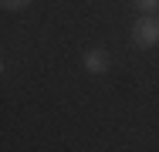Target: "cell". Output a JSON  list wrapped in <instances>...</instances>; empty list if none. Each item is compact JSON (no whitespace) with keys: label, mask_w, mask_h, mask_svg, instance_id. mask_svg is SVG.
<instances>
[{"label":"cell","mask_w":159,"mask_h":152,"mask_svg":"<svg viewBox=\"0 0 159 152\" xmlns=\"http://www.w3.org/2000/svg\"><path fill=\"white\" fill-rule=\"evenodd\" d=\"M132 41H135V47H156L159 44V17L156 14H142L132 24Z\"/></svg>","instance_id":"1"},{"label":"cell","mask_w":159,"mask_h":152,"mask_svg":"<svg viewBox=\"0 0 159 152\" xmlns=\"http://www.w3.org/2000/svg\"><path fill=\"white\" fill-rule=\"evenodd\" d=\"M132 7L142 10V14H156V10H159V0H132Z\"/></svg>","instance_id":"3"},{"label":"cell","mask_w":159,"mask_h":152,"mask_svg":"<svg viewBox=\"0 0 159 152\" xmlns=\"http://www.w3.org/2000/svg\"><path fill=\"white\" fill-rule=\"evenodd\" d=\"M81 64H85V71H88V74H105V71H108V54H105L102 47H92V51L85 54Z\"/></svg>","instance_id":"2"},{"label":"cell","mask_w":159,"mask_h":152,"mask_svg":"<svg viewBox=\"0 0 159 152\" xmlns=\"http://www.w3.org/2000/svg\"><path fill=\"white\" fill-rule=\"evenodd\" d=\"M0 3H3L7 10H24V7L31 3V0H0Z\"/></svg>","instance_id":"4"}]
</instances>
